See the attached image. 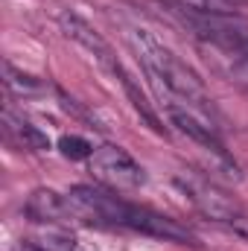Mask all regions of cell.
I'll return each instance as SVG.
<instances>
[{
  "label": "cell",
  "mask_w": 248,
  "mask_h": 251,
  "mask_svg": "<svg viewBox=\"0 0 248 251\" xmlns=\"http://www.w3.org/2000/svg\"><path fill=\"white\" fill-rule=\"evenodd\" d=\"M175 184H178V190L196 204V210L204 213V216H207L210 222H216V225H225L228 219H234L237 213H243V207H240L225 190H219L213 181H207V178H201V176L178 173V176H175Z\"/></svg>",
  "instance_id": "obj_4"
},
{
  "label": "cell",
  "mask_w": 248,
  "mask_h": 251,
  "mask_svg": "<svg viewBox=\"0 0 248 251\" xmlns=\"http://www.w3.org/2000/svg\"><path fill=\"white\" fill-rule=\"evenodd\" d=\"M91 161V173L108 184V187H117V190H134V187H143L146 184V173L143 167L125 152L120 146H97L94 155L88 158Z\"/></svg>",
  "instance_id": "obj_3"
},
{
  "label": "cell",
  "mask_w": 248,
  "mask_h": 251,
  "mask_svg": "<svg viewBox=\"0 0 248 251\" xmlns=\"http://www.w3.org/2000/svg\"><path fill=\"white\" fill-rule=\"evenodd\" d=\"M3 131H6V137L15 143V146H21V149H32V152H44V149H50V140H47V134L44 131H38L35 126H29L26 120H18L12 111H3Z\"/></svg>",
  "instance_id": "obj_8"
},
{
  "label": "cell",
  "mask_w": 248,
  "mask_h": 251,
  "mask_svg": "<svg viewBox=\"0 0 248 251\" xmlns=\"http://www.w3.org/2000/svg\"><path fill=\"white\" fill-rule=\"evenodd\" d=\"M225 228H228L231 234H237L240 240H246V243H248V213H237L234 219H228V222H225Z\"/></svg>",
  "instance_id": "obj_13"
},
{
  "label": "cell",
  "mask_w": 248,
  "mask_h": 251,
  "mask_svg": "<svg viewBox=\"0 0 248 251\" xmlns=\"http://www.w3.org/2000/svg\"><path fill=\"white\" fill-rule=\"evenodd\" d=\"M24 210H26V216L32 222H67V219H76L67 193L62 196V193L47 190V187L32 190L26 204H24Z\"/></svg>",
  "instance_id": "obj_7"
},
{
  "label": "cell",
  "mask_w": 248,
  "mask_h": 251,
  "mask_svg": "<svg viewBox=\"0 0 248 251\" xmlns=\"http://www.w3.org/2000/svg\"><path fill=\"white\" fill-rule=\"evenodd\" d=\"M3 82H6L9 91H15V94H21V97H35V94L44 91V82H41V79H35V76H29V73H24V70H15L9 62L3 64Z\"/></svg>",
  "instance_id": "obj_9"
},
{
  "label": "cell",
  "mask_w": 248,
  "mask_h": 251,
  "mask_svg": "<svg viewBox=\"0 0 248 251\" xmlns=\"http://www.w3.org/2000/svg\"><path fill=\"white\" fill-rule=\"evenodd\" d=\"M164 108H167V117H170V123L175 126L181 134H187L193 143L204 146L207 152L219 155L222 161L228 158V155H225V146H222V140H219V137H216V131H213V126L207 123L201 114L190 111V108H184V105H164Z\"/></svg>",
  "instance_id": "obj_6"
},
{
  "label": "cell",
  "mask_w": 248,
  "mask_h": 251,
  "mask_svg": "<svg viewBox=\"0 0 248 251\" xmlns=\"http://www.w3.org/2000/svg\"><path fill=\"white\" fill-rule=\"evenodd\" d=\"M59 24H62V32L67 35V38H73L76 44H82L88 53H94V59L97 62H102L111 73L120 67V62H117V56H114V50H111V44L88 24V21H82L79 15H73V12H62L59 15Z\"/></svg>",
  "instance_id": "obj_5"
},
{
  "label": "cell",
  "mask_w": 248,
  "mask_h": 251,
  "mask_svg": "<svg viewBox=\"0 0 248 251\" xmlns=\"http://www.w3.org/2000/svg\"><path fill=\"white\" fill-rule=\"evenodd\" d=\"M73 216L79 222L88 225H99V228H128L164 243H178V246H196V237L187 231L181 222H175L167 213H158L152 207L125 201L120 196L108 193V190L91 187V184H76L67 190Z\"/></svg>",
  "instance_id": "obj_1"
},
{
  "label": "cell",
  "mask_w": 248,
  "mask_h": 251,
  "mask_svg": "<svg viewBox=\"0 0 248 251\" xmlns=\"http://www.w3.org/2000/svg\"><path fill=\"white\" fill-rule=\"evenodd\" d=\"M59 149H62L64 158H73V161H82V158H91L94 155V146L85 140V137H76V134H67L59 140Z\"/></svg>",
  "instance_id": "obj_12"
},
{
  "label": "cell",
  "mask_w": 248,
  "mask_h": 251,
  "mask_svg": "<svg viewBox=\"0 0 248 251\" xmlns=\"http://www.w3.org/2000/svg\"><path fill=\"white\" fill-rule=\"evenodd\" d=\"M210 41H213V44H222V47H228V50H234L237 56H243V59L248 62V32L231 29V26H225V24H222Z\"/></svg>",
  "instance_id": "obj_11"
},
{
  "label": "cell",
  "mask_w": 248,
  "mask_h": 251,
  "mask_svg": "<svg viewBox=\"0 0 248 251\" xmlns=\"http://www.w3.org/2000/svg\"><path fill=\"white\" fill-rule=\"evenodd\" d=\"M128 44L134 47L137 59L143 64L149 82L161 97H167L164 105H184L201 117H213V100L198 79L193 67H187L170 47H164L158 38H152L143 29H128Z\"/></svg>",
  "instance_id": "obj_2"
},
{
  "label": "cell",
  "mask_w": 248,
  "mask_h": 251,
  "mask_svg": "<svg viewBox=\"0 0 248 251\" xmlns=\"http://www.w3.org/2000/svg\"><path fill=\"white\" fill-rule=\"evenodd\" d=\"M170 3L204 15H237L243 9V0H170Z\"/></svg>",
  "instance_id": "obj_10"
}]
</instances>
